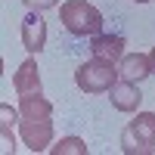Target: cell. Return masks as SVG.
I'll return each instance as SVG.
<instances>
[{
	"label": "cell",
	"instance_id": "obj_1",
	"mask_svg": "<svg viewBox=\"0 0 155 155\" xmlns=\"http://www.w3.org/2000/svg\"><path fill=\"white\" fill-rule=\"evenodd\" d=\"M59 22L74 37H93L102 31V12L87 0H65L59 6Z\"/></svg>",
	"mask_w": 155,
	"mask_h": 155
},
{
	"label": "cell",
	"instance_id": "obj_2",
	"mask_svg": "<svg viewBox=\"0 0 155 155\" xmlns=\"http://www.w3.org/2000/svg\"><path fill=\"white\" fill-rule=\"evenodd\" d=\"M121 149L127 155L155 152V115L152 112H137V118L121 130Z\"/></svg>",
	"mask_w": 155,
	"mask_h": 155
},
{
	"label": "cell",
	"instance_id": "obj_3",
	"mask_svg": "<svg viewBox=\"0 0 155 155\" xmlns=\"http://www.w3.org/2000/svg\"><path fill=\"white\" fill-rule=\"evenodd\" d=\"M118 68L115 62H106V59H90L84 65H78L74 71V84L84 90V93H109L118 81Z\"/></svg>",
	"mask_w": 155,
	"mask_h": 155
},
{
	"label": "cell",
	"instance_id": "obj_4",
	"mask_svg": "<svg viewBox=\"0 0 155 155\" xmlns=\"http://www.w3.org/2000/svg\"><path fill=\"white\" fill-rule=\"evenodd\" d=\"M53 115L47 118H19V134L22 143L31 152H50V143H53Z\"/></svg>",
	"mask_w": 155,
	"mask_h": 155
},
{
	"label": "cell",
	"instance_id": "obj_5",
	"mask_svg": "<svg viewBox=\"0 0 155 155\" xmlns=\"http://www.w3.org/2000/svg\"><path fill=\"white\" fill-rule=\"evenodd\" d=\"M22 47L28 53H41L47 47V22L41 16V9H31L22 19Z\"/></svg>",
	"mask_w": 155,
	"mask_h": 155
},
{
	"label": "cell",
	"instance_id": "obj_6",
	"mask_svg": "<svg viewBox=\"0 0 155 155\" xmlns=\"http://www.w3.org/2000/svg\"><path fill=\"white\" fill-rule=\"evenodd\" d=\"M109 99L118 112H140V102H143V93H140V84L137 81H124L118 78L115 87L109 90Z\"/></svg>",
	"mask_w": 155,
	"mask_h": 155
},
{
	"label": "cell",
	"instance_id": "obj_7",
	"mask_svg": "<svg viewBox=\"0 0 155 155\" xmlns=\"http://www.w3.org/2000/svg\"><path fill=\"white\" fill-rule=\"evenodd\" d=\"M124 37L121 34H93L90 37V53H93V59H106V62H121L124 56Z\"/></svg>",
	"mask_w": 155,
	"mask_h": 155
},
{
	"label": "cell",
	"instance_id": "obj_8",
	"mask_svg": "<svg viewBox=\"0 0 155 155\" xmlns=\"http://www.w3.org/2000/svg\"><path fill=\"white\" fill-rule=\"evenodd\" d=\"M12 87H16L19 96H31V93H44V84H41V68H37L34 59H25L19 71L12 74Z\"/></svg>",
	"mask_w": 155,
	"mask_h": 155
},
{
	"label": "cell",
	"instance_id": "obj_9",
	"mask_svg": "<svg viewBox=\"0 0 155 155\" xmlns=\"http://www.w3.org/2000/svg\"><path fill=\"white\" fill-rule=\"evenodd\" d=\"M118 74L124 81H146L152 74V56L149 53H124L121 56V65H118Z\"/></svg>",
	"mask_w": 155,
	"mask_h": 155
},
{
	"label": "cell",
	"instance_id": "obj_10",
	"mask_svg": "<svg viewBox=\"0 0 155 155\" xmlns=\"http://www.w3.org/2000/svg\"><path fill=\"white\" fill-rule=\"evenodd\" d=\"M19 112H22V118H47V115H53V102L44 93L19 96Z\"/></svg>",
	"mask_w": 155,
	"mask_h": 155
},
{
	"label": "cell",
	"instance_id": "obj_11",
	"mask_svg": "<svg viewBox=\"0 0 155 155\" xmlns=\"http://www.w3.org/2000/svg\"><path fill=\"white\" fill-rule=\"evenodd\" d=\"M50 152L53 155H87V143L81 137H65L56 146H50Z\"/></svg>",
	"mask_w": 155,
	"mask_h": 155
},
{
	"label": "cell",
	"instance_id": "obj_12",
	"mask_svg": "<svg viewBox=\"0 0 155 155\" xmlns=\"http://www.w3.org/2000/svg\"><path fill=\"white\" fill-rule=\"evenodd\" d=\"M0 118H3V143H6V149H16V140H12V121H19L22 112H12L9 106H0Z\"/></svg>",
	"mask_w": 155,
	"mask_h": 155
},
{
	"label": "cell",
	"instance_id": "obj_13",
	"mask_svg": "<svg viewBox=\"0 0 155 155\" xmlns=\"http://www.w3.org/2000/svg\"><path fill=\"white\" fill-rule=\"evenodd\" d=\"M22 3L28 6V9H41V12H44V9H50V6H56L59 0H22Z\"/></svg>",
	"mask_w": 155,
	"mask_h": 155
},
{
	"label": "cell",
	"instance_id": "obj_14",
	"mask_svg": "<svg viewBox=\"0 0 155 155\" xmlns=\"http://www.w3.org/2000/svg\"><path fill=\"white\" fill-rule=\"evenodd\" d=\"M149 56H152V74H155V47H152V53H149Z\"/></svg>",
	"mask_w": 155,
	"mask_h": 155
},
{
	"label": "cell",
	"instance_id": "obj_15",
	"mask_svg": "<svg viewBox=\"0 0 155 155\" xmlns=\"http://www.w3.org/2000/svg\"><path fill=\"white\" fill-rule=\"evenodd\" d=\"M134 3H149V0H134Z\"/></svg>",
	"mask_w": 155,
	"mask_h": 155
}]
</instances>
